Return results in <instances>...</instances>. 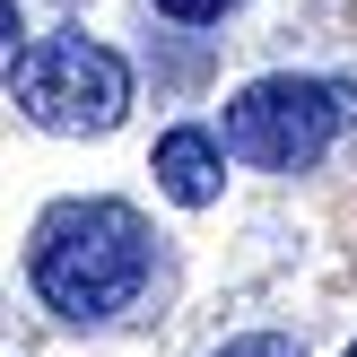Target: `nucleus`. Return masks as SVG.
I'll return each instance as SVG.
<instances>
[{"mask_svg":"<svg viewBox=\"0 0 357 357\" xmlns=\"http://www.w3.org/2000/svg\"><path fill=\"white\" fill-rule=\"evenodd\" d=\"M157 183H166V201L209 209V201H218V183H227L218 139H209V131H166V139H157Z\"/></svg>","mask_w":357,"mask_h":357,"instance_id":"20e7f679","label":"nucleus"},{"mask_svg":"<svg viewBox=\"0 0 357 357\" xmlns=\"http://www.w3.org/2000/svg\"><path fill=\"white\" fill-rule=\"evenodd\" d=\"M157 271L149 218L122 201H61L35 227V296L70 323H114Z\"/></svg>","mask_w":357,"mask_h":357,"instance_id":"f257e3e1","label":"nucleus"},{"mask_svg":"<svg viewBox=\"0 0 357 357\" xmlns=\"http://www.w3.org/2000/svg\"><path fill=\"white\" fill-rule=\"evenodd\" d=\"M218 357H305L296 340H279V331H253V340H227Z\"/></svg>","mask_w":357,"mask_h":357,"instance_id":"39448f33","label":"nucleus"},{"mask_svg":"<svg viewBox=\"0 0 357 357\" xmlns=\"http://www.w3.org/2000/svg\"><path fill=\"white\" fill-rule=\"evenodd\" d=\"M9 87H17V105H26V122H44V131H114V122L131 114V70H122V52L87 44V35H44V44L9 70Z\"/></svg>","mask_w":357,"mask_h":357,"instance_id":"f03ea898","label":"nucleus"},{"mask_svg":"<svg viewBox=\"0 0 357 357\" xmlns=\"http://www.w3.org/2000/svg\"><path fill=\"white\" fill-rule=\"evenodd\" d=\"M349 357H357V349H349Z\"/></svg>","mask_w":357,"mask_h":357,"instance_id":"0eeeda50","label":"nucleus"},{"mask_svg":"<svg viewBox=\"0 0 357 357\" xmlns=\"http://www.w3.org/2000/svg\"><path fill=\"white\" fill-rule=\"evenodd\" d=\"M157 9H166V17H183V26H209V17H227L236 0H157Z\"/></svg>","mask_w":357,"mask_h":357,"instance_id":"423d86ee","label":"nucleus"},{"mask_svg":"<svg viewBox=\"0 0 357 357\" xmlns=\"http://www.w3.org/2000/svg\"><path fill=\"white\" fill-rule=\"evenodd\" d=\"M340 114H349V96L323 87V79H253L236 105H227V157L296 174V166H314V157L331 149Z\"/></svg>","mask_w":357,"mask_h":357,"instance_id":"7ed1b4c3","label":"nucleus"}]
</instances>
